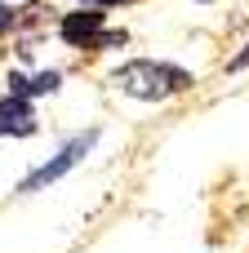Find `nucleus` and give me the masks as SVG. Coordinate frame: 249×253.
<instances>
[{
  "label": "nucleus",
  "instance_id": "obj_7",
  "mask_svg": "<svg viewBox=\"0 0 249 253\" xmlns=\"http://www.w3.org/2000/svg\"><path fill=\"white\" fill-rule=\"evenodd\" d=\"M80 4H98V9H107V4H134V0H80Z\"/></svg>",
  "mask_w": 249,
  "mask_h": 253
},
{
  "label": "nucleus",
  "instance_id": "obj_6",
  "mask_svg": "<svg viewBox=\"0 0 249 253\" xmlns=\"http://www.w3.org/2000/svg\"><path fill=\"white\" fill-rule=\"evenodd\" d=\"M245 67H249V44L236 53V58H232V62H227V71H245Z\"/></svg>",
  "mask_w": 249,
  "mask_h": 253
},
{
  "label": "nucleus",
  "instance_id": "obj_8",
  "mask_svg": "<svg viewBox=\"0 0 249 253\" xmlns=\"http://www.w3.org/2000/svg\"><path fill=\"white\" fill-rule=\"evenodd\" d=\"M200 4H209V0H200Z\"/></svg>",
  "mask_w": 249,
  "mask_h": 253
},
{
  "label": "nucleus",
  "instance_id": "obj_4",
  "mask_svg": "<svg viewBox=\"0 0 249 253\" xmlns=\"http://www.w3.org/2000/svg\"><path fill=\"white\" fill-rule=\"evenodd\" d=\"M36 129H40V116H36V107L22 93L0 98V133L4 138H31Z\"/></svg>",
  "mask_w": 249,
  "mask_h": 253
},
{
  "label": "nucleus",
  "instance_id": "obj_1",
  "mask_svg": "<svg viewBox=\"0 0 249 253\" xmlns=\"http://www.w3.org/2000/svg\"><path fill=\"white\" fill-rule=\"evenodd\" d=\"M111 80H116V89H120V93H129V98H143V102H160V98H169V93L187 89V84H192V71H183V67H169V62H151V58H138V62L120 67Z\"/></svg>",
  "mask_w": 249,
  "mask_h": 253
},
{
  "label": "nucleus",
  "instance_id": "obj_3",
  "mask_svg": "<svg viewBox=\"0 0 249 253\" xmlns=\"http://www.w3.org/2000/svg\"><path fill=\"white\" fill-rule=\"evenodd\" d=\"M98 142V129H85L80 138H71L67 147H58V156L49 160V165H40V169H31L22 182H18V191H40V187H49V182H58L67 169H76L80 160H85V151Z\"/></svg>",
  "mask_w": 249,
  "mask_h": 253
},
{
  "label": "nucleus",
  "instance_id": "obj_5",
  "mask_svg": "<svg viewBox=\"0 0 249 253\" xmlns=\"http://www.w3.org/2000/svg\"><path fill=\"white\" fill-rule=\"evenodd\" d=\"M58 71H40V76H9V93H22V98H31V93H53L58 89Z\"/></svg>",
  "mask_w": 249,
  "mask_h": 253
},
{
  "label": "nucleus",
  "instance_id": "obj_2",
  "mask_svg": "<svg viewBox=\"0 0 249 253\" xmlns=\"http://www.w3.org/2000/svg\"><path fill=\"white\" fill-rule=\"evenodd\" d=\"M62 40L76 49H116L125 40V31H107L102 9H71L62 18Z\"/></svg>",
  "mask_w": 249,
  "mask_h": 253
}]
</instances>
